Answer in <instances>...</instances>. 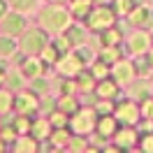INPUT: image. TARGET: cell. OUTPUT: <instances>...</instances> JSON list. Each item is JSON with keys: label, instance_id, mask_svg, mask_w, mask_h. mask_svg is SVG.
Here are the masks:
<instances>
[{"label": "cell", "instance_id": "6da1fadb", "mask_svg": "<svg viewBox=\"0 0 153 153\" xmlns=\"http://www.w3.org/2000/svg\"><path fill=\"white\" fill-rule=\"evenodd\" d=\"M44 44H47V33H44V30L33 28L30 33H26V35H23L21 49H23L26 53H39V51L44 49Z\"/></svg>", "mask_w": 153, "mask_h": 153}, {"label": "cell", "instance_id": "7a4b0ae2", "mask_svg": "<svg viewBox=\"0 0 153 153\" xmlns=\"http://www.w3.org/2000/svg\"><path fill=\"white\" fill-rule=\"evenodd\" d=\"M42 21L49 28H63L67 21V14L63 10H58V7H49L47 12H42Z\"/></svg>", "mask_w": 153, "mask_h": 153}, {"label": "cell", "instance_id": "3957f363", "mask_svg": "<svg viewBox=\"0 0 153 153\" xmlns=\"http://www.w3.org/2000/svg\"><path fill=\"white\" fill-rule=\"evenodd\" d=\"M111 21H114V14H111V10L97 7V10L93 12V16L88 19V23H91V28H109V26H111Z\"/></svg>", "mask_w": 153, "mask_h": 153}, {"label": "cell", "instance_id": "277c9868", "mask_svg": "<svg viewBox=\"0 0 153 153\" xmlns=\"http://www.w3.org/2000/svg\"><path fill=\"white\" fill-rule=\"evenodd\" d=\"M23 26H26V21H23V16H19V14H5V21H2V30L7 33V35H19V33H23Z\"/></svg>", "mask_w": 153, "mask_h": 153}, {"label": "cell", "instance_id": "5b68a950", "mask_svg": "<svg viewBox=\"0 0 153 153\" xmlns=\"http://www.w3.org/2000/svg\"><path fill=\"white\" fill-rule=\"evenodd\" d=\"M132 23H134V26H139V28H149V26L153 23V12H149L146 7L137 10L132 14Z\"/></svg>", "mask_w": 153, "mask_h": 153}, {"label": "cell", "instance_id": "8992f818", "mask_svg": "<svg viewBox=\"0 0 153 153\" xmlns=\"http://www.w3.org/2000/svg\"><path fill=\"white\" fill-rule=\"evenodd\" d=\"M65 42H67V44H81V42H84V28H79V26L67 28V33H65Z\"/></svg>", "mask_w": 153, "mask_h": 153}, {"label": "cell", "instance_id": "52a82bcc", "mask_svg": "<svg viewBox=\"0 0 153 153\" xmlns=\"http://www.w3.org/2000/svg\"><path fill=\"white\" fill-rule=\"evenodd\" d=\"M35 105H37V102H35V95H19L16 102H14V107H16L19 111H23V114H26L28 109H35Z\"/></svg>", "mask_w": 153, "mask_h": 153}, {"label": "cell", "instance_id": "ba28073f", "mask_svg": "<svg viewBox=\"0 0 153 153\" xmlns=\"http://www.w3.org/2000/svg\"><path fill=\"white\" fill-rule=\"evenodd\" d=\"M14 49H16V44H14L12 37H0V53H2V56L14 53Z\"/></svg>", "mask_w": 153, "mask_h": 153}, {"label": "cell", "instance_id": "9c48e42d", "mask_svg": "<svg viewBox=\"0 0 153 153\" xmlns=\"http://www.w3.org/2000/svg\"><path fill=\"white\" fill-rule=\"evenodd\" d=\"M114 118H109V116H107V118H100V123H97V130H100V132L102 134H114Z\"/></svg>", "mask_w": 153, "mask_h": 153}, {"label": "cell", "instance_id": "30bf717a", "mask_svg": "<svg viewBox=\"0 0 153 153\" xmlns=\"http://www.w3.org/2000/svg\"><path fill=\"white\" fill-rule=\"evenodd\" d=\"M42 65H39V60H26V65H23V74L28 76H37Z\"/></svg>", "mask_w": 153, "mask_h": 153}, {"label": "cell", "instance_id": "8fae6325", "mask_svg": "<svg viewBox=\"0 0 153 153\" xmlns=\"http://www.w3.org/2000/svg\"><path fill=\"white\" fill-rule=\"evenodd\" d=\"M30 130H33V134H35V139H42L44 132L49 130V121H37L35 125H30Z\"/></svg>", "mask_w": 153, "mask_h": 153}, {"label": "cell", "instance_id": "7c38bea8", "mask_svg": "<svg viewBox=\"0 0 153 153\" xmlns=\"http://www.w3.org/2000/svg\"><path fill=\"white\" fill-rule=\"evenodd\" d=\"M97 91H100V95L105 97V100H107V97H114V95H116V86H114V84H111V81H107V84H105V81H102Z\"/></svg>", "mask_w": 153, "mask_h": 153}, {"label": "cell", "instance_id": "4fadbf2b", "mask_svg": "<svg viewBox=\"0 0 153 153\" xmlns=\"http://www.w3.org/2000/svg\"><path fill=\"white\" fill-rule=\"evenodd\" d=\"M116 74L121 76V79H125V81H130V76H132V67L128 65V63H123V65L116 67Z\"/></svg>", "mask_w": 153, "mask_h": 153}, {"label": "cell", "instance_id": "5bb4252c", "mask_svg": "<svg viewBox=\"0 0 153 153\" xmlns=\"http://www.w3.org/2000/svg\"><path fill=\"white\" fill-rule=\"evenodd\" d=\"M33 2H35V0H10V5L14 7V10H19V12L30 10V7H33Z\"/></svg>", "mask_w": 153, "mask_h": 153}, {"label": "cell", "instance_id": "9a60e30c", "mask_svg": "<svg viewBox=\"0 0 153 153\" xmlns=\"http://www.w3.org/2000/svg\"><path fill=\"white\" fill-rule=\"evenodd\" d=\"M60 111H70V114H72V111H74L76 109V105L74 102H72V97H63V100H60Z\"/></svg>", "mask_w": 153, "mask_h": 153}, {"label": "cell", "instance_id": "2e32d148", "mask_svg": "<svg viewBox=\"0 0 153 153\" xmlns=\"http://www.w3.org/2000/svg\"><path fill=\"white\" fill-rule=\"evenodd\" d=\"M146 49V37L144 35H137V37L132 39V51H144Z\"/></svg>", "mask_w": 153, "mask_h": 153}, {"label": "cell", "instance_id": "e0dca14e", "mask_svg": "<svg viewBox=\"0 0 153 153\" xmlns=\"http://www.w3.org/2000/svg\"><path fill=\"white\" fill-rule=\"evenodd\" d=\"M12 107V97L7 93H0V111H7Z\"/></svg>", "mask_w": 153, "mask_h": 153}, {"label": "cell", "instance_id": "ac0fdd59", "mask_svg": "<svg viewBox=\"0 0 153 153\" xmlns=\"http://www.w3.org/2000/svg\"><path fill=\"white\" fill-rule=\"evenodd\" d=\"M63 118H65V116H63V114H56V116H53V118H51V123L56 125V128H63V125H65V121H63Z\"/></svg>", "mask_w": 153, "mask_h": 153}, {"label": "cell", "instance_id": "d6986e66", "mask_svg": "<svg viewBox=\"0 0 153 153\" xmlns=\"http://www.w3.org/2000/svg\"><path fill=\"white\" fill-rule=\"evenodd\" d=\"M7 81H10V86H14V88H19V86H21V79H19V74H14V76H10V79H7Z\"/></svg>", "mask_w": 153, "mask_h": 153}, {"label": "cell", "instance_id": "ffe728a7", "mask_svg": "<svg viewBox=\"0 0 153 153\" xmlns=\"http://www.w3.org/2000/svg\"><path fill=\"white\" fill-rule=\"evenodd\" d=\"M5 14H7V2H5V0H0V19H2Z\"/></svg>", "mask_w": 153, "mask_h": 153}, {"label": "cell", "instance_id": "44dd1931", "mask_svg": "<svg viewBox=\"0 0 153 153\" xmlns=\"http://www.w3.org/2000/svg\"><path fill=\"white\" fill-rule=\"evenodd\" d=\"M144 109H146L149 118H153V102H146V107H144Z\"/></svg>", "mask_w": 153, "mask_h": 153}, {"label": "cell", "instance_id": "7402d4cb", "mask_svg": "<svg viewBox=\"0 0 153 153\" xmlns=\"http://www.w3.org/2000/svg\"><path fill=\"white\" fill-rule=\"evenodd\" d=\"M19 149H35V144H33V142H26V144H21Z\"/></svg>", "mask_w": 153, "mask_h": 153}, {"label": "cell", "instance_id": "603a6c76", "mask_svg": "<svg viewBox=\"0 0 153 153\" xmlns=\"http://www.w3.org/2000/svg\"><path fill=\"white\" fill-rule=\"evenodd\" d=\"M2 149H5V144H0V151H2Z\"/></svg>", "mask_w": 153, "mask_h": 153}]
</instances>
